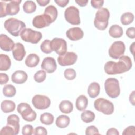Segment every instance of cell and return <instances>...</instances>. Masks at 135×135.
I'll list each match as a JSON object with an SVG mask.
<instances>
[{
    "label": "cell",
    "mask_w": 135,
    "mask_h": 135,
    "mask_svg": "<svg viewBox=\"0 0 135 135\" xmlns=\"http://www.w3.org/2000/svg\"><path fill=\"white\" fill-rule=\"evenodd\" d=\"M40 121L45 125L52 124L54 121V116L50 113L44 112L40 116Z\"/></svg>",
    "instance_id": "32"
},
{
    "label": "cell",
    "mask_w": 135,
    "mask_h": 135,
    "mask_svg": "<svg viewBox=\"0 0 135 135\" xmlns=\"http://www.w3.org/2000/svg\"><path fill=\"white\" fill-rule=\"evenodd\" d=\"M17 112L21 115L22 118L28 122L34 121L36 118V113L27 103H20L17 108Z\"/></svg>",
    "instance_id": "6"
},
{
    "label": "cell",
    "mask_w": 135,
    "mask_h": 135,
    "mask_svg": "<svg viewBox=\"0 0 135 135\" xmlns=\"http://www.w3.org/2000/svg\"><path fill=\"white\" fill-rule=\"evenodd\" d=\"M64 76L68 80H72L74 79L76 76L75 71L73 69L69 68L64 71Z\"/></svg>",
    "instance_id": "37"
},
{
    "label": "cell",
    "mask_w": 135,
    "mask_h": 135,
    "mask_svg": "<svg viewBox=\"0 0 135 135\" xmlns=\"http://www.w3.org/2000/svg\"><path fill=\"white\" fill-rule=\"evenodd\" d=\"M134 42H133L132 44L130 45V52H131V53L133 55L134 53Z\"/></svg>",
    "instance_id": "52"
},
{
    "label": "cell",
    "mask_w": 135,
    "mask_h": 135,
    "mask_svg": "<svg viewBox=\"0 0 135 135\" xmlns=\"http://www.w3.org/2000/svg\"><path fill=\"white\" fill-rule=\"evenodd\" d=\"M73 109V104L69 100H63L59 104V109L63 113H70L72 111Z\"/></svg>",
    "instance_id": "28"
},
{
    "label": "cell",
    "mask_w": 135,
    "mask_h": 135,
    "mask_svg": "<svg viewBox=\"0 0 135 135\" xmlns=\"http://www.w3.org/2000/svg\"><path fill=\"white\" fill-rule=\"evenodd\" d=\"M100 86L99 84L96 82H92L88 86V94L91 98H95L100 93Z\"/></svg>",
    "instance_id": "22"
},
{
    "label": "cell",
    "mask_w": 135,
    "mask_h": 135,
    "mask_svg": "<svg viewBox=\"0 0 135 135\" xmlns=\"http://www.w3.org/2000/svg\"><path fill=\"white\" fill-rule=\"evenodd\" d=\"M41 66V68L44 70L46 72L51 73L56 70L57 64L54 58L52 57H46L43 59Z\"/></svg>",
    "instance_id": "14"
},
{
    "label": "cell",
    "mask_w": 135,
    "mask_h": 135,
    "mask_svg": "<svg viewBox=\"0 0 135 135\" xmlns=\"http://www.w3.org/2000/svg\"><path fill=\"white\" fill-rule=\"evenodd\" d=\"M64 17L72 25H79L81 23L79 10L74 6H70L65 10Z\"/></svg>",
    "instance_id": "8"
},
{
    "label": "cell",
    "mask_w": 135,
    "mask_h": 135,
    "mask_svg": "<svg viewBox=\"0 0 135 135\" xmlns=\"http://www.w3.org/2000/svg\"><path fill=\"white\" fill-rule=\"evenodd\" d=\"M0 134L1 135H4V134L15 135V131L14 129L12 127L7 124L6 126L2 128L0 131Z\"/></svg>",
    "instance_id": "38"
},
{
    "label": "cell",
    "mask_w": 135,
    "mask_h": 135,
    "mask_svg": "<svg viewBox=\"0 0 135 135\" xmlns=\"http://www.w3.org/2000/svg\"><path fill=\"white\" fill-rule=\"evenodd\" d=\"M94 107L96 110L106 115H110L114 111V107L111 101L104 99L98 98L94 102Z\"/></svg>",
    "instance_id": "5"
},
{
    "label": "cell",
    "mask_w": 135,
    "mask_h": 135,
    "mask_svg": "<svg viewBox=\"0 0 135 135\" xmlns=\"http://www.w3.org/2000/svg\"><path fill=\"white\" fill-rule=\"evenodd\" d=\"M24 11L27 14L34 12L36 9V5L33 1H26L23 5Z\"/></svg>",
    "instance_id": "31"
},
{
    "label": "cell",
    "mask_w": 135,
    "mask_h": 135,
    "mask_svg": "<svg viewBox=\"0 0 135 135\" xmlns=\"http://www.w3.org/2000/svg\"><path fill=\"white\" fill-rule=\"evenodd\" d=\"M32 103L36 109L44 110L48 108L50 106L51 100L46 95L36 94L33 97Z\"/></svg>",
    "instance_id": "10"
},
{
    "label": "cell",
    "mask_w": 135,
    "mask_h": 135,
    "mask_svg": "<svg viewBox=\"0 0 135 135\" xmlns=\"http://www.w3.org/2000/svg\"><path fill=\"white\" fill-rule=\"evenodd\" d=\"M34 79L36 82L41 83L43 82L46 79V72L42 70L37 71L34 75Z\"/></svg>",
    "instance_id": "36"
},
{
    "label": "cell",
    "mask_w": 135,
    "mask_h": 135,
    "mask_svg": "<svg viewBox=\"0 0 135 135\" xmlns=\"http://www.w3.org/2000/svg\"><path fill=\"white\" fill-rule=\"evenodd\" d=\"M88 104V100L84 95L79 96L75 102V106L79 111H84L86 108Z\"/></svg>",
    "instance_id": "24"
},
{
    "label": "cell",
    "mask_w": 135,
    "mask_h": 135,
    "mask_svg": "<svg viewBox=\"0 0 135 135\" xmlns=\"http://www.w3.org/2000/svg\"><path fill=\"white\" fill-rule=\"evenodd\" d=\"M6 3L3 1L0 2V17H4L7 15L6 13Z\"/></svg>",
    "instance_id": "42"
},
{
    "label": "cell",
    "mask_w": 135,
    "mask_h": 135,
    "mask_svg": "<svg viewBox=\"0 0 135 135\" xmlns=\"http://www.w3.org/2000/svg\"><path fill=\"white\" fill-rule=\"evenodd\" d=\"M110 15V12L107 8L99 9L95 14L94 20V26L99 30H104L108 27Z\"/></svg>",
    "instance_id": "3"
},
{
    "label": "cell",
    "mask_w": 135,
    "mask_h": 135,
    "mask_svg": "<svg viewBox=\"0 0 135 135\" xmlns=\"http://www.w3.org/2000/svg\"><path fill=\"white\" fill-rule=\"evenodd\" d=\"M86 135H92V134H99V130L98 128L94 126H90L88 127L85 130Z\"/></svg>",
    "instance_id": "40"
},
{
    "label": "cell",
    "mask_w": 135,
    "mask_h": 135,
    "mask_svg": "<svg viewBox=\"0 0 135 135\" xmlns=\"http://www.w3.org/2000/svg\"><path fill=\"white\" fill-rule=\"evenodd\" d=\"M50 46L53 51H55L59 55L64 54L67 51V43L62 38H54L50 43Z\"/></svg>",
    "instance_id": "11"
},
{
    "label": "cell",
    "mask_w": 135,
    "mask_h": 135,
    "mask_svg": "<svg viewBox=\"0 0 135 135\" xmlns=\"http://www.w3.org/2000/svg\"><path fill=\"white\" fill-rule=\"evenodd\" d=\"M129 101L132 105H134V91H133L130 94Z\"/></svg>",
    "instance_id": "51"
},
{
    "label": "cell",
    "mask_w": 135,
    "mask_h": 135,
    "mask_svg": "<svg viewBox=\"0 0 135 135\" xmlns=\"http://www.w3.org/2000/svg\"><path fill=\"white\" fill-rule=\"evenodd\" d=\"M84 35L82 30L79 27H74L69 28L66 32V35L71 41H78L82 38Z\"/></svg>",
    "instance_id": "16"
},
{
    "label": "cell",
    "mask_w": 135,
    "mask_h": 135,
    "mask_svg": "<svg viewBox=\"0 0 135 135\" xmlns=\"http://www.w3.org/2000/svg\"><path fill=\"white\" fill-rule=\"evenodd\" d=\"M77 54L73 52H68L63 55H59L57 62L61 66H65L74 64L77 60Z\"/></svg>",
    "instance_id": "12"
},
{
    "label": "cell",
    "mask_w": 135,
    "mask_h": 135,
    "mask_svg": "<svg viewBox=\"0 0 135 135\" xmlns=\"http://www.w3.org/2000/svg\"><path fill=\"white\" fill-rule=\"evenodd\" d=\"M14 45L13 41L6 35L3 34L0 35V47L2 50L9 52L13 49Z\"/></svg>",
    "instance_id": "15"
},
{
    "label": "cell",
    "mask_w": 135,
    "mask_h": 135,
    "mask_svg": "<svg viewBox=\"0 0 135 135\" xmlns=\"http://www.w3.org/2000/svg\"><path fill=\"white\" fill-rule=\"evenodd\" d=\"M33 132L34 129L32 125L26 124L22 128V133L23 135H31L33 134Z\"/></svg>",
    "instance_id": "39"
},
{
    "label": "cell",
    "mask_w": 135,
    "mask_h": 135,
    "mask_svg": "<svg viewBox=\"0 0 135 135\" xmlns=\"http://www.w3.org/2000/svg\"><path fill=\"white\" fill-rule=\"evenodd\" d=\"M107 135H119V133L118 131V130L115 128H110L108 130L107 133H106Z\"/></svg>",
    "instance_id": "48"
},
{
    "label": "cell",
    "mask_w": 135,
    "mask_h": 135,
    "mask_svg": "<svg viewBox=\"0 0 135 135\" xmlns=\"http://www.w3.org/2000/svg\"><path fill=\"white\" fill-rule=\"evenodd\" d=\"M33 134L35 135H46L47 134V132L44 127L38 126L35 128Z\"/></svg>",
    "instance_id": "41"
},
{
    "label": "cell",
    "mask_w": 135,
    "mask_h": 135,
    "mask_svg": "<svg viewBox=\"0 0 135 135\" xmlns=\"http://www.w3.org/2000/svg\"><path fill=\"white\" fill-rule=\"evenodd\" d=\"M21 0L9 1L6 4V13L7 15H14L17 14L20 11V4Z\"/></svg>",
    "instance_id": "19"
},
{
    "label": "cell",
    "mask_w": 135,
    "mask_h": 135,
    "mask_svg": "<svg viewBox=\"0 0 135 135\" xmlns=\"http://www.w3.org/2000/svg\"><path fill=\"white\" fill-rule=\"evenodd\" d=\"M104 89L107 95L111 98H116L120 95L119 82L115 78H108L104 82Z\"/></svg>",
    "instance_id": "4"
},
{
    "label": "cell",
    "mask_w": 135,
    "mask_h": 135,
    "mask_svg": "<svg viewBox=\"0 0 135 135\" xmlns=\"http://www.w3.org/2000/svg\"><path fill=\"white\" fill-rule=\"evenodd\" d=\"M51 41L49 40H45L41 44L40 48L41 51L46 54H49L51 53L53 51L51 49L50 46Z\"/></svg>",
    "instance_id": "35"
},
{
    "label": "cell",
    "mask_w": 135,
    "mask_h": 135,
    "mask_svg": "<svg viewBox=\"0 0 135 135\" xmlns=\"http://www.w3.org/2000/svg\"><path fill=\"white\" fill-rule=\"evenodd\" d=\"M122 28L117 24L112 25L109 30V35L113 38H119L123 35Z\"/></svg>",
    "instance_id": "26"
},
{
    "label": "cell",
    "mask_w": 135,
    "mask_h": 135,
    "mask_svg": "<svg viewBox=\"0 0 135 135\" xmlns=\"http://www.w3.org/2000/svg\"><path fill=\"white\" fill-rule=\"evenodd\" d=\"M104 1H95L92 0L91 1V6L95 9H100L102 8V6L103 5Z\"/></svg>",
    "instance_id": "43"
},
{
    "label": "cell",
    "mask_w": 135,
    "mask_h": 135,
    "mask_svg": "<svg viewBox=\"0 0 135 135\" xmlns=\"http://www.w3.org/2000/svg\"><path fill=\"white\" fill-rule=\"evenodd\" d=\"M36 2L41 6H45L50 3L49 0H36Z\"/></svg>",
    "instance_id": "50"
},
{
    "label": "cell",
    "mask_w": 135,
    "mask_h": 135,
    "mask_svg": "<svg viewBox=\"0 0 135 135\" xmlns=\"http://www.w3.org/2000/svg\"><path fill=\"white\" fill-rule=\"evenodd\" d=\"M40 62L39 56L35 53H31L26 57L25 63L29 68H34Z\"/></svg>",
    "instance_id": "21"
},
{
    "label": "cell",
    "mask_w": 135,
    "mask_h": 135,
    "mask_svg": "<svg viewBox=\"0 0 135 135\" xmlns=\"http://www.w3.org/2000/svg\"><path fill=\"white\" fill-rule=\"evenodd\" d=\"M126 35L128 37L131 39L135 38V28L134 27H130L126 31Z\"/></svg>",
    "instance_id": "45"
},
{
    "label": "cell",
    "mask_w": 135,
    "mask_h": 135,
    "mask_svg": "<svg viewBox=\"0 0 135 135\" xmlns=\"http://www.w3.org/2000/svg\"><path fill=\"white\" fill-rule=\"evenodd\" d=\"M81 120L85 123H90L95 119V114L91 111L85 110L81 115Z\"/></svg>",
    "instance_id": "30"
},
{
    "label": "cell",
    "mask_w": 135,
    "mask_h": 135,
    "mask_svg": "<svg viewBox=\"0 0 135 135\" xmlns=\"http://www.w3.org/2000/svg\"><path fill=\"white\" fill-rule=\"evenodd\" d=\"M4 27L6 31L14 36H18L22 30L26 28L25 24L15 18H9L4 22Z\"/></svg>",
    "instance_id": "2"
},
{
    "label": "cell",
    "mask_w": 135,
    "mask_h": 135,
    "mask_svg": "<svg viewBox=\"0 0 135 135\" xmlns=\"http://www.w3.org/2000/svg\"><path fill=\"white\" fill-rule=\"evenodd\" d=\"M134 20V15L131 12H126L121 16V23L122 25H128L131 24Z\"/></svg>",
    "instance_id": "33"
},
{
    "label": "cell",
    "mask_w": 135,
    "mask_h": 135,
    "mask_svg": "<svg viewBox=\"0 0 135 135\" xmlns=\"http://www.w3.org/2000/svg\"><path fill=\"white\" fill-rule=\"evenodd\" d=\"M132 67V61L130 57L122 55L119 57V61H108L104 66L105 72L109 75L121 74L129 71Z\"/></svg>",
    "instance_id": "1"
},
{
    "label": "cell",
    "mask_w": 135,
    "mask_h": 135,
    "mask_svg": "<svg viewBox=\"0 0 135 135\" xmlns=\"http://www.w3.org/2000/svg\"><path fill=\"white\" fill-rule=\"evenodd\" d=\"M11 61L9 57L4 54H0V70L7 71L11 67Z\"/></svg>",
    "instance_id": "23"
},
{
    "label": "cell",
    "mask_w": 135,
    "mask_h": 135,
    "mask_svg": "<svg viewBox=\"0 0 135 135\" xmlns=\"http://www.w3.org/2000/svg\"><path fill=\"white\" fill-rule=\"evenodd\" d=\"M52 22L50 18L45 14L35 16L32 21L33 25L37 28H42L48 26Z\"/></svg>",
    "instance_id": "13"
},
{
    "label": "cell",
    "mask_w": 135,
    "mask_h": 135,
    "mask_svg": "<svg viewBox=\"0 0 135 135\" xmlns=\"http://www.w3.org/2000/svg\"><path fill=\"white\" fill-rule=\"evenodd\" d=\"M125 45L121 41L113 42L109 49V56L114 59H118L122 56L125 52Z\"/></svg>",
    "instance_id": "9"
},
{
    "label": "cell",
    "mask_w": 135,
    "mask_h": 135,
    "mask_svg": "<svg viewBox=\"0 0 135 135\" xmlns=\"http://www.w3.org/2000/svg\"><path fill=\"white\" fill-rule=\"evenodd\" d=\"M55 3L61 7H64L69 3V0H54Z\"/></svg>",
    "instance_id": "47"
},
{
    "label": "cell",
    "mask_w": 135,
    "mask_h": 135,
    "mask_svg": "<svg viewBox=\"0 0 135 135\" xmlns=\"http://www.w3.org/2000/svg\"><path fill=\"white\" fill-rule=\"evenodd\" d=\"M28 75L25 71L17 70L12 74L11 80L13 82L16 84H23L26 81Z\"/></svg>",
    "instance_id": "18"
},
{
    "label": "cell",
    "mask_w": 135,
    "mask_h": 135,
    "mask_svg": "<svg viewBox=\"0 0 135 135\" xmlns=\"http://www.w3.org/2000/svg\"><path fill=\"white\" fill-rule=\"evenodd\" d=\"M12 54L15 60L18 61H22L26 54L24 45L20 43H15L12 50Z\"/></svg>",
    "instance_id": "17"
},
{
    "label": "cell",
    "mask_w": 135,
    "mask_h": 135,
    "mask_svg": "<svg viewBox=\"0 0 135 135\" xmlns=\"http://www.w3.org/2000/svg\"><path fill=\"white\" fill-rule=\"evenodd\" d=\"M135 134V128L134 126H130L126 128L123 131L122 134Z\"/></svg>",
    "instance_id": "44"
},
{
    "label": "cell",
    "mask_w": 135,
    "mask_h": 135,
    "mask_svg": "<svg viewBox=\"0 0 135 135\" xmlns=\"http://www.w3.org/2000/svg\"><path fill=\"white\" fill-rule=\"evenodd\" d=\"M70 119L66 115H61L57 117L55 124L56 126L60 128H65L70 124Z\"/></svg>",
    "instance_id": "27"
},
{
    "label": "cell",
    "mask_w": 135,
    "mask_h": 135,
    "mask_svg": "<svg viewBox=\"0 0 135 135\" xmlns=\"http://www.w3.org/2000/svg\"><path fill=\"white\" fill-rule=\"evenodd\" d=\"M19 117L16 114L9 115L7 119V124L12 127L15 131V135L18 134L20 131Z\"/></svg>",
    "instance_id": "20"
},
{
    "label": "cell",
    "mask_w": 135,
    "mask_h": 135,
    "mask_svg": "<svg viewBox=\"0 0 135 135\" xmlns=\"http://www.w3.org/2000/svg\"><path fill=\"white\" fill-rule=\"evenodd\" d=\"M20 36L22 40L25 42L36 44L42 38V34L40 32L25 28L21 32Z\"/></svg>",
    "instance_id": "7"
},
{
    "label": "cell",
    "mask_w": 135,
    "mask_h": 135,
    "mask_svg": "<svg viewBox=\"0 0 135 135\" xmlns=\"http://www.w3.org/2000/svg\"><path fill=\"white\" fill-rule=\"evenodd\" d=\"M9 80V78L7 74L4 73H0V83L1 85L6 84Z\"/></svg>",
    "instance_id": "46"
},
{
    "label": "cell",
    "mask_w": 135,
    "mask_h": 135,
    "mask_svg": "<svg viewBox=\"0 0 135 135\" xmlns=\"http://www.w3.org/2000/svg\"><path fill=\"white\" fill-rule=\"evenodd\" d=\"M75 2L78 5L81 7L85 6L88 3V1L87 0H75Z\"/></svg>",
    "instance_id": "49"
},
{
    "label": "cell",
    "mask_w": 135,
    "mask_h": 135,
    "mask_svg": "<svg viewBox=\"0 0 135 135\" xmlns=\"http://www.w3.org/2000/svg\"><path fill=\"white\" fill-rule=\"evenodd\" d=\"M15 103L11 100H4L1 102V108L4 113H9L14 111Z\"/></svg>",
    "instance_id": "25"
},
{
    "label": "cell",
    "mask_w": 135,
    "mask_h": 135,
    "mask_svg": "<svg viewBox=\"0 0 135 135\" xmlns=\"http://www.w3.org/2000/svg\"><path fill=\"white\" fill-rule=\"evenodd\" d=\"M16 89L12 84H6L3 89V93L5 97L11 98L16 94Z\"/></svg>",
    "instance_id": "34"
},
{
    "label": "cell",
    "mask_w": 135,
    "mask_h": 135,
    "mask_svg": "<svg viewBox=\"0 0 135 135\" xmlns=\"http://www.w3.org/2000/svg\"><path fill=\"white\" fill-rule=\"evenodd\" d=\"M44 14L47 15L51 20L52 23L56 19L58 15L57 8L53 5H49L46 7L44 10Z\"/></svg>",
    "instance_id": "29"
}]
</instances>
